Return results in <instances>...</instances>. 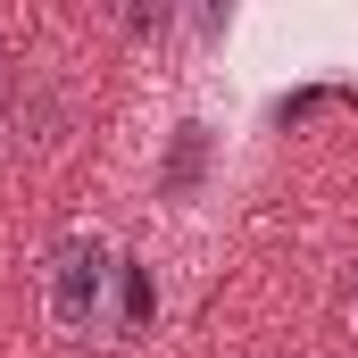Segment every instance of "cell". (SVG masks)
<instances>
[{
    "mask_svg": "<svg viewBox=\"0 0 358 358\" xmlns=\"http://www.w3.org/2000/svg\"><path fill=\"white\" fill-rule=\"evenodd\" d=\"M117 283H125V259L108 234H59L50 259H42V317L67 334V342H92V334H117Z\"/></svg>",
    "mask_w": 358,
    "mask_h": 358,
    "instance_id": "1",
    "label": "cell"
},
{
    "mask_svg": "<svg viewBox=\"0 0 358 358\" xmlns=\"http://www.w3.org/2000/svg\"><path fill=\"white\" fill-rule=\"evenodd\" d=\"M350 325H358V283H350Z\"/></svg>",
    "mask_w": 358,
    "mask_h": 358,
    "instance_id": "2",
    "label": "cell"
}]
</instances>
